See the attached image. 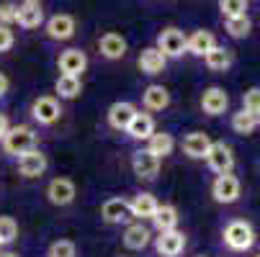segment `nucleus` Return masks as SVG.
<instances>
[{"label":"nucleus","mask_w":260,"mask_h":257,"mask_svg":"<svg viewBox=\"0 0 260 257\" xmlns=\"http://www.w3.org/2000/svg\"><path fill=\"white\" fill-rule=\"evenodd\" d=\"M3 144V152L6 155H13V157H21L31 150H36V131L26 124H18V126H8L6 136L0 139Z\"/></svg>","instance_id":"obj_1"},{"label":"nucleus","mask_w":260,"mask_h":257,"mask_svg":"<svg viewBox=\"0 0 260 257\" xmlns=\"http://www.w3.org/2000/svg\"><path fill=\"white\" fill-rule=\"evenodd\" d=\"M224 244L235 252H245L255 244V229L242 218H235L224 227Z\"/></svg>","instance_id":"obj_2"},{"label":"nucleus","mask_w":260,"mask_h":257,"mask_svg":"<svg viewBox=\"0 0 260 257\" xmlns=\"http://www.w3.org/2000/svg\"><path fill=\"white\" fill-rule=\"evenodd\" d=\"M185 44H188V36H185L180 28L170 26V28H162V33L157 36V49L162 52L165 59H178L183 57L185 52Z\"/></svg>","instance_id":"obj_3"},{"label":"nucleus","mask_w":260,"mask_h":257,"mask_svg":"<svg viewBox=\"0 0 260 257\" xmlns=\"http://www.w3.org/2000/svg\"><path fill=\"white\" fill-rule=\"evenodd\" d=\"M204 160L209 162V170L216 172V175L232 172V167H235V152H232V146L224 144V141H211Z\"/></svg>","instance_id":"obj_4"},{"label":"nucleus","mask_w":260,"mask_h":257,"mask_svg":"<svg viewBox=\"0 0 260 257\" xmlns=\"http://www.w3.org/2000/svg\"><path fill=\"white\" fill-rule=\"evenodd\" d=\"M31 116H34V121H39V124L49 126V124L59 121V116H62V105H59L57 98H52V95H42V98H36V100L31 103Z\"/></svg>","instance_id":"obj_5"},{"label":"nucleus","mask_w":260,"mask_h":257,"mask_svg":"<svg viewBox=\"0 0 260 257\" xmlns=\"http://www.w3.org/2000/svg\"><path fill=\"white\" fill-rule=\"evenodd\" d=\"M240 191H242V186H240V180H237L232 172L216 175L214 186H211V196H214V201H219V203H235V201L240 198Z\"/></svg>","instance_id":"obj_6"},{"label":"nucleus","mask_w":260,"mask_h":257,"mask_svg":"<svg viewBox=\"0 0 260 257\" xmlns=\"http://www.w3.org/2000/svg\"><path fill=\"white\" fill-rule=\"evenodd\" d=\"M132 170L139 180H155V175L160 172V157H155L150 150H137L132 155Z\"/></svg>","instance_id":"obj_7"},{"label":"nucleus","mask_w":260,"mask_h":257,"mask_svg":"<svg viewBox=\"0 0 260 257\" xmlns=\"http://www.w3.org/2000/svg\"><path fill=\"white\" fill-rule=\"evenodd\" d=\"M75 196H78V191H75V182L70 177H54L47 186V198L54 206H70L75 201Z\"/></svg>","instance_id":"obj_8"},{"label":"nucleus","mask_w":260,"mask_h":257,"mask_svg":"<svg viewBox=\"0 0 260 257\" xmlns=\"http://www.w3.org/2000/svg\"><path fill=\"white\" fill-rule=\"evenodd\" d=\"M47 167H49V160L42 150H31V152L18 157V172L23 177H39L47 172Z\"/></svg>","instance_id":"obj_9"},{"label":"nucleus","mask_w":260,"mask_h":257,"mask_svg":"<svg viewBox=\"0 0 260 257\" xmlns=\"http://www.w3.org/2000/svg\"><path fill=\"white\" fill-rule=\"evenodd\" d=\"M57 67H59L62 75H75V78H80L83 72H85V67H88V57H85L83 49H64V52L59 54V59H57Z\"/></svg>","instance_id":"obj_10"},{"label":"nucleus","mask_w":260,"mask_h":257,"mask_svg":"<svg viewBox=\"0 0 260 257\" xmlns=\"http://www.w3.org/2000/svg\"><path fill=\"white\" fill-rule=\"evenodd\" d=\"M47 36L54 42H67L75 36V18L70 13H57L47 21Z\"/></svg>","instance_id":"obj_11"},{"label":"nucleus","mask_w":260,"mask_h":257,"mask_svg":"<svg viewBox=\"0 0 260 257\" xmlns=\"http://www.w3.org/2000/svg\"><path fill=\"white\" fill-rule=\"evenodd\" d=\"M155 249H157V254H162V257H178V254L185 249V234L178 232V229L160 232V237L155 239Z\"/></svg>","instance_id":"obj_12"},{"label":"nucleus","mask_w":260,"mask_h":257,"mask_svg":"<svg viewBox=\"0 0 260 257\" xmlns=\"http://www.w3.org/2000/svg\"><path fill=\"white\" fill-rule=\"evenodd\" d=\"M101 216H103V222H108V224H124V222H129V218H134L132 216V206L124 198H108L101 206Z\"/></svg>","instance_id":"obj_13"},{"label":"nucleus","mask_w":260,"mask_h":257,"mask_svg":"<svg viewBox=\"0 0 260 257\" xmlns=\"http://www.w3.org/2000/svg\"><path fill=\"white\" fill-rule=\"evenodd\" d=\"M227 105H230V95L221 90V88H206L204 95H201V108H204V114L209 116H221L227 111Z\"/></svg>","instance_id":"obj_14"},{"label":"nucleus","mask_w":260,"mask_h":257,"mask_svg":"<svg viewBox=\"0 0 260 257\" xmlns=\"http://www.w3.org/2000/svg\"><path fill=\"white\" fill-rule=\"evenodd\" d=\"M16 23L26 31L31 28H39L44 23V11H42V3H21L16 8Z\"/></svg>","instance_id":"obj_15"},{"label":"nucleus","mask_w":260,"mask_h":257,"mask_svg":"<svg viewBox=\"0 0 260 257\" xmlns=\"http://www.w3.org/2000/svg\"><path fill=\"white\" fill-rule=\"evenodd\" d=\"M134 114H137L134 103H129V100H116L114 105L108 108V124L114 126V129H119V131H126V126H129L132 119H134Z\"/></svg>","instance_id":"obj_16"},{"label":"nucleus","mask_w":260,"mask_h":257,"mask_svg":"<svg viewBox=\"0 0 260 257\" xmlns=\"http://www.w3.org/2000/svg\"><path fill=\"white\" fill-rule=\"evenodd\" d=\"M98 49L106 59H121L126 54V39L121 33H114V31H108L103 33L101 39H98Z\"/></svg>","instance_id":"obj_17"},{"label":"nucleus","mask_w":260,"mask_h":257,"mask_svg":"<svg viewBox=\"0 0 260 257\" xmlns=\"http://www.w3.org/2000/svg\"><path fill=\"white\" fill-rule=\"evenodd\" d=\"M165 64H168V59L162 57V52L157 47L142 49V54H139V69L144 72V75H160V72L165 69Z\"/></svg>","instance_id":"obj_18"},{"label":"nucleus","mask_w":260,"mask_h":257,"mask_svg":"<svg viewBox=\"0 0 260 257\" xmlns=\"http://www.w3.org/2000/svg\"><path fill=\"white\" fill-rule=\"evenodd\" d=\"M211 146V139L204 134V131H191L188 136L183 139V152L188 155L191 160H204L206 152Z\"/></svg>","instance_id":"obj_19"},{"label":"nucleus","mask_w":260,"mask_h":257,"mask_svg":"<svg viewBox=\"0 0 260 257\" xmlns=\"http://www.w3.org/2000/svg\"><path fill=\"white\" fill-rule=\"evenodd\" d=\"M142 103L147 111H165L170 105V93L162 85H147L142 93Z\"/></svg>","instance_id":"obj_20"},{"label":"nucleus","mask_w":260,"mask_h":257,"mask_svg":"<svg viewBox=\"0 0 260 257\" xmlns=\"http://www.w3.org/2000/svg\"><path fill=\"white\" fill-rule=\"evenodd\" d=\"M126 131H129V136L132 139H137V141H147L152 134H155V119L150 116V114H134V119H132V124L126 126Z\"/></svg>","instance_id":"obj_21"},{"label":"nucleus","mask_w":260,"mask_h":257,"mask_svg":"<svg viewBox=\"0 0 260 257\" xmlns=\"http://www.w3.org/2000/svg\"><path fill=\"white\" fill-rule=\"evenodd\" d=\"M129 206H132V216L139 218V222H144V218H152L155 216V211H157L160 203H157V198L152 193H137L134 201H129Z\"/></svg>","instance_id":"obj_22"},{"label":"nucleus","mask_w":260,"mask_h":257,"mask_svg":"<svg viewBox=\"0 0 260 257\" xmlns=\"http://www.w3.org/2000/svg\"><path fill=\"white\" fill-rule=\"evenodd\" d=\"M216 47V39H214V33L211 31H193L191 36H188V44H185V49H188L191 54H196V57H204L206 52H211Z\"/></svg>","instance_id":"obj_23"},{"label":"nucleus","mask_w":260,"mask_h":257,"mask_svg":"<svg viewBox=\"0 0 260 257\" xmlns=\"http://www.w3.org/2000/svg\"><path fill=\"white\" fill-rule=\"evenodd\" d=\"M150 229H147L142 222H137V224H129L126 227V232H124V244L129 247V249H144L147 244H150Z\"/></svg>","instance_id":"obj_24"},{"label":"nucleus","mask_w":260,"mask_h":257,"mask_svg":"<svg viewBox=\"0 0 260 257\" xmlns=\"http://www.w3.org/2000/svg\"><path fill=\"white\" fill-rule=\"evenodd\" d=\"M147 150H150L155 157H168V155H173V150H175V139H173V134H168V131H155L150 139H147Z\"/></svg>","instance_id":"obj_25"},{"label":"nucleus","mask_w":260,"mask_h":257,"mask_svg":"<svg viewBox=\"0 0 260 257\" xmlns=\"http://www.w3.org/2000/svg\"><path fill=\"white\" fill-rule=\"evenodd\" d=\"M204 62H206V67L214 69V72H224V69H230V64H232V54H230V49H224V47L216 44L211 52L204 54Z\"/></svg>","instance_id":"obj_26"},{"label":"nucleus","mask_w":260,"mask_h":257,"mask_svg":"<svg viewBox=\"0 0 260 257\" xmlns=\"http://www.w3.org/2000/svg\"><path fill=\"white\" fill-rule=\"evenodd\" d=\"M152 224H155L160 232L178 229V208H175V206H157V211H155V216H152Z\"/></svg>","instance_id":"obj_27"},{"label":"nucleus","mask_w":260,"mask_h":257,"mask_svg":"<svg viewBox=\"0 0 260 257\" xmlns=\"http://www.w3.org/2000/svg\"><path fill=\"white\" fill-rule=\"evenodd\" d=\"M54 88H57L59 98H67V100L78 98V95L83 93V83H80V78H75V75H59L57 83H54Z\"/></svg>","instance_id":"obj_28"},{"label":"nucleus","mask_w":260,"mask_h":257,"mask_svg":"<svg viewBox=\"0 0 260 257\" xmlns=\"http://www.w3.org/2000/svg\"><path fill=\"white\" fill-rule=\"evenodd\" d=\"M224 28H227V33L232 36V39H245V36L250 33V28H252V21L247 18V13L235 16V18H224Z\"/></svg>","instance_id":"obj_29"},{"label":"nucleus","mask_w":260,"mask_h":257,"mask_svg":"<svg viewBox=\"0 0 260 257\" xmlns=\"http://www.w3.org/2000/svg\"><path fill=\"white\" fill-rule=\"evenodd\" d=\"M232 129H235L237 134H242V136H250V134L257 129V124H255L252 114L240 111V114H235V116H232Z\"/></svg>","instance_id":"obj_30"},{"label":"nucleus","mask_w":260,"mask_h":257,"mask_svg":"<svg viewBox=\"0 0 260 257\" xmlns=\"http://www.w3.org/2000/svg\"><path fill=\"white\" fill-rule=\"evenodd\" d=\"M18 237V222L13 216H0V244H11Z\"/></svg>","instance_id":"obj_31"},{"label":"nucleus","mask_w":260,"mask_h":257,"mask_svg":"<svg viewBox=\"0 0 260 257\" xmlns=\"http://www.w3.org/2000/svg\"><path fill=\"white\" fill-rule=\"evenodd\" d=\"M219 8L224 18H235V16H245L247 11V0H219Z\"/></svg>","instance_id":"obj_32"},{"label":"nucleus","mask_w":260,"mask_h":257,"mask_svg":"<svg viewBox=\"0 0 260 257\" xmlns=\"http://www.w3.org/2000/svg\"><path fill=\"white\" fill-rule=\"evenodd\" d=\"M75 254H78L75 242H70V239H57L49 247V257H75Z\"/></svg>","instance_id":"obj_33"},{"label":"nucleus","mask_w":260,"mask_h":257,"mask_svg":"<svg viewBox=\"0 0 260 257\" xmlns=\"http://www.w3.org/2000/svg\"><path fill=\"white\" fill-rule=\"evenodd\" d=\"M242 111H247V114H257L260 111V88H250L245 95H242Z\"/></svg>","instance_id":"obj_34"},{"label":"nucleus","mask_w":260,"mask_h":257,"mask_svg":"<svg viewBox=\"0 0 260 257\" xmlns=\"http://www.w3.org/2000/svg\"><path fill=\"white\" fill-rule=\"evenodd\" d=\"M16 3H11V0H6V3H0V26H11L16 23Z\"/></svg>","instance_id":"obj_35"},{"label":"nucleus","mask_w":260,"mask_h":257,"mask_svg":"<svg viewBox=\"0 0 260 257\" xmlns=\"http://www.w3.org/2000/svg\"><path fill=\"white\" fill-rule=\"evenodd\" d=\"M16 44V36L11 31V26H0V54L3 52H11Z\"/></svg>","instance_id":"obj_36"},{"label":"nucleus","mask_w":260,"mask_h":257,"mask_svg":"<svg viewBox=\"0 0 260 257\" xmlns=\"http://www.w3.org/2000/svg\"><path fill=\"white\" fill-rule=\"evenodd\" d=\"M8 88H11V80L6 78V72H0V98L8 93Z\"/></svg>","instance_id":"obj_37"},{"label":"nucleus","mask_w":260,"mask_h":257,"mask_svg":"<svg viewBox=\"0 0 260 257\" xmlns=\"http://www.w3.org/2000/svg\"><path fill=\"white\" fill-rule=\"evenodd\" d=\"M6 131H8V116H6V114H0V139L6 136Z\"/></svg>","instance_id":"obj_38"},{"label":"nucleus","mask_w":260,"mask_h":257,"mask_svg":"<svg viewBox=\"0 0 260 257\" xmlns=\"http://www.w3.org/2000/svg\"><path fill=\"white\" fill-rule=\"evenodd\" d=\"M0 257H21V254H16V252H0Z\"/></svg>","instance_id":"obj_39"},{"label":"nucleus","mask_w":260,"mask_h":257,"mask_svg":"<svg viewBox=\"0 0 260 257\" xmlns=\"http://www.w3.org/2000/svg\"><path fill=\"white\" fill-rule=\"evenodd\" d=\"M23 3H42V0H23Z\"/></svg>","instance_id":"obj_40"},{"label":"nucleus","mask_w":260,"mask_h":257,"mask_svg":"<svg viewBox=\"0 0 260 257\" xmlns=\"http://www.w3.org/2000/svg\"><path fill=\"white\" fill-rule=\"evenodd\" d=\"M0 247H3V244H0Z\"/></svg>","instance_id":"obj_41"},{"label":"nucleus","mask_w":260,"mask_h":257,"mask_svg":"<svg viewBox=\"0 0 260 257\" xmlns=\"http://www.w3.org/2000/svg\"><path fill=\"white\" fill-rule=\"evenodd\" d=\"M257 257H260V254H257Z\"/></svg>","instance_id":"obj_42"}]
</instances>
